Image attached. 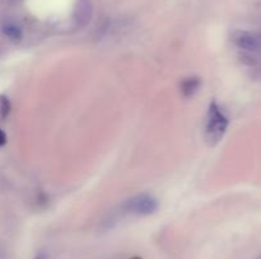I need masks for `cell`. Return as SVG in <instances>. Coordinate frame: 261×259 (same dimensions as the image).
Instances as JSON below:
<instances>
[{
	"mask_svg": "<svg viewBox=\"0 0 261 259\" xmlns=\"http://www.w3.org/2000/svg\"><path fill=\"white\" fill-rule=\"evenodd\" d=\"M35 259H47V258H46V254H43V253H40V254H38L37 256H36Z\"/></svg>",
	"mask_w": 261,
	"mask_h": 259,
	"instance_id": "8",
	"label": "cell"
},
{
	"mask_svg": "<svg viewBox=\"0 0 261 259\" xmlns=\"http://www.w3.org/2000/svg\"><path fill=\"white\" fill-rule=\"evenodd\" d=\"M125 211L134 215H150L154 213L158 208V202L149 193H140L129 198L124 205Z\"/></svg>",
	"mask_w": 261,
	"mask_h": 259,
	"instance_id": "2",
	"label": "cell"
},
{
	"mask_svg": "<svg viewBox=\"0 0 261 259\" xmlns=\"http://www.w3.org/2000/svg\"><path fill=\"white\" fill-rule=\"evenodd\" d=\"M9 112H10L9 99H8L5 95H0V116H2L3 118H5V117L9 114Z\"/></svg>",
	"mask_w": 261,
	"mask_h": 259,
	"instance_id": "6",
	"label": "cell"
},
{
	"mask_svg": "<svg viewBox=\"0 0 261 259\" xmlns=\"http://www.w3.org/2000/svg\"><path fill=\"white\" fill-rule=\"evenodd\" d=\"M5 142H7V135L3 130H0V146L5 145Z\"/></svg>",
	"mask_w": 261,
	"mask_h": 259,
	"instance_id": "7",
	"label": "cell"
},
{
	"mask_svg": "<svg viewBox=\"0 0 261 259\" xmlns=\"http://www.w3.org/2000/svg\"><path fill=\"white\" fill-rule=\"evenodd\" d=\"M93 15V7L91 0H76L73 12V20L75 27L83 28L91 22Z\"/></svg>",
	"mask_w": 261,
	"mask_h": 259,
	"instance_id": "3",
	"label": "cell"
},
{
	"mask_svg": "<svg viewBox=\"0 0 261 259\" xmlns=\"http://www.w3.org/2000/svg\"><path fill=\"white\" fill-rule=\"evenodd\" d=\"M228 117L224 114L221 107L217 104V102H212L208 109V114H206L205 124V137L209 144L216 145L217 142L221 141L228 128Z\"/></svg>",
	"mask_w": 261,
	"mask_h": 259,
	"instance_id": "1",
	"label": "cell"
},
{
	"mask_svg": "<svg viewBox=\"0 0 261 259\" xmlns=\"http://www.w3.org/2000/svg\"><path fill=\"white\" fill-rule=\"evenodd\" d=\"M2 30L3 33H4L5 37L9 38V40L13 41V42H18V41L22 40L23 37L22 29H20L19 25L15 24V23H12V22L5 23V24H3Z\"/></svg>",
	"mask_w": 261,
	"mask_h": 259,
	"instance_id": "5",
	"label": "cell"
},
{
	"mask_svg": "<svg viewBox=\"0 0 261 259\" xmlns=\"http://www.w3.org/2000/svg\"><path fill=\"white\" fill-rule=\"evenodd\" d=\"M201 80L198 76H191V78H186L185 80L181 83V91H182L184 96L189 98V96H193L196 91L200 88Z\"/></svg>",
	"mask_w": 261,
	"mask_h": 259,
	"instance_id": "4",
	"label": "cell"
}]
</instances>
